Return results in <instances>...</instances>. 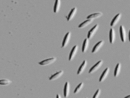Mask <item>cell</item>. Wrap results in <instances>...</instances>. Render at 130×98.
<instances>
[{
    "label": "cell",
    "mask_w": 130,
    "mask_h": 98,
    "mask_svg": "<svg viewBox=\"0 0 130 98\" xmlns=\"http://www.w3.org/2000/svg\"><path fill=\"white\" fill-rule=\"evenodd\" d=\"M119 32L121 41L123 43H125L126 40V29L124 26H120L119 28Z\"/></svg>",
    "instance_id": "1"
},
{
    "label": "cell",
    "mask_w": 130,
    "mask_h": 98,
    "mask_svg": "<svg viewBox=\"0 0 130 98\" xmlns=\"http://www.w3.org/2000/svg\"><path fill=\"white\" fill-rule=\"evenodd\" d=\"M99 28L98 24L95 25L89 31L87 35V38L89 39H91L94 36Z\"/></svg>",
    "instance_id": "2"
},
{
    "label": "cell",
    "mask_w": 130,
    "mask_h": 98,
    "mask_svg": "<svg viewBox=\"0 0 130 98\" xmlns=\"http://www.w3.org/2000/svg\"><path fill=\"white\" fill-rule=\"evenodd\" d=\"M71 35V32H69L66 34L62 43V48H65L67 46L70 41Z\"/></svg>",
    "instance_id": "3"
},
{
    "label": "cell",
    "mask_w": 130,
    "mask_h": 98,
    "mask_svg": "<svg viewBox=\"0 0 130 98\" xmlns=\"http://www.w3.org/2000/svg\"><path fill=\"white\" fill-rule=\"evenodd\" d=\"M104 62L103 60H101L97 62L95 65H94L93 67H92L89 71V74H92L96 71L99 69L101 68L102 65H103Z\"/></svg>",
    "instance_id": "4"
},
{
    "label": "cell",
    "mask_w": 130,
    "mask_h": 98,
    "mask_svg": "<svg viewBox=\"0 0 130 98\" xmlns=\"http://www.w3.org/2000/svg\"><path fill=\"white\" fill-rule=\"evenodd\" d=\"M78 46L77 45L74 46L72 48L70 53L69 56V61H71L73 60L78 52Z\"/></svg>",
    "instance_id": "5"
},
{
    "label": "cell",
    "mask_w": 130,
    "mask_h": 98,
    "mask_svg": "<svg viewBox=\"0 0 130 98\" xmlns=\"http://www.w3.org/2000/svg\"><path fill=\"white\" fill-rule=\"evenodd\" d=\"M56 58H55V57L52 58L43 60V61L39 63V64L41 65H43V66H46V65H48L53 64V63H54L56 61Z\"/></svg>",
    "instance_id": "6"
},
{
    "label": "cell",
    "mask_w": 130,
    "mask_h": 98,
    "mask_svg": "<svg viewBox=\"0 0 130 98\" xmlns=\"http://www.w3.org/2000/svg\"><path fill=\"white\" fill-rule=\"evenodd\" d=\"M70 85L69 82H67L65 83L64 88V96L65 98H67L69 95L70 92Z\"/></svg>",
    "instance_id": "7"
},
{
    "label": "cell",
    "mask_w": 130,
    "mask_h": 98,
    "mask_svg": "<svg viewBox=\"0 0 130 98\" xmlns=\"http://www.w3.org/2000/svg\"><path fill=\"white\" fill-rule=\"evenodd\" d=\"M104 41H101L98 42L97 44L94 46L93 48L92 51V53H95L98 52V51L100 50V48L103 46L104 45Z\"/></svg>",
    "instance_id": "8"
},
{
    "label": "cell",
    "mask_w": 130,
    "mask_h": 98,
    "mask_svg": "<svg viewBox=\"0 0 130 98\" xmlns=\"http://www.w3.org/2000/svg\"><path fill=\"white\" fill-rule=\"evenodd\" d=\"M122 15L121 13H119L117 14L112 19L110 23L111 26L113 27L115 26L119 22L121 19Z\"/></svg>",
    "instance_id": "9"
},
{
    "label": "cell",
    "mask_w": 130,
    "mask_h": 98,
    "mask_svg": "<svg viewBox=\"0 0 130 98\" xmlns=\"http://www.w3.org/2000/svg\"><path fill=\"white\" fill-rule=\"evenodd\" d=\"M109 72V68H107L105 69L104 71L102 73V75H101V76L99 78V81L100 82H102L104 81L107 77Z\"/></svg>",
    "instance_id": "10"
},
{
    "label": "cell",
    "mask_w": 130,
    "mask_h": 98,
    "mask_svg": "<svg viewBox=\"0 0 130 98\" xmlns=\"http://www.w3.org/2000/svg\"><path fill=\"white\" fill-rule=\"evenodd\" d=\"M87 64V61L86 60H84L78 70L77 73V75H80L81 74H83V72L84 71L86 68Z\"/></svg>",
    "instance_id": "11"
},
{
    "label": "cell",
    "mask_w": 130,
    "mask_h": 98,
    "mask_svg": "<svg viewBox=\"0 0 130 98\" xmlns=\"http://www.w3.org/2000/svg\"><path fill=\"white\" fill-rule=\"evenodd\" d=\"M110 43V44H113L115 42L116 38V33L115 30L113 29H111L109 34Z\"/></svg>",
    "instance_id": "12"
},
{
    "label": "cell",
    "mask_w": 130,
    "mask_h": 98,
    "mask_svg": "<svg viewBox=\"0 0 130 98\" xmlns=\"http://www.w3.org/2000/svg\"><path fill=\"white\" fill-rule=\"evenodd\" d=\"M89 45V40L88 38H86L83 42L82 51L83 53H85L87 50Z\"/></svg>",
    "instance_id": "13"
},
{
    "label": "cell",
    "mask_w": 130,
    "mask_h": 98,
    "mask_svg": "<svg viewBox=\"0 0 130 98\" xmlns=\"http://www.w3.org/2000/svg\"><path fill=\"white\" fill-rule=\"evenodd\" d=\"M64 74V71H61L58 72L52 76L50 78L49 80L50 81H53L58 79L61 77Z\"/></svg>",
    "instance_id": "14"
},
{
    "label": "cell",
    "mask_w": 130,
    "mask_h": 98,
    "mask_svg": "<svg viewBox=\"0 0 130 98\" xmlns=\"http://www.w3.org/2000/svg\"><path fill=\"white\" fill-rule=\"evenodd\" d=\"M77 11V8L76 7L74 8L71 9V11H70V13H69L68 16L67 18L68 21H71L74 18L76 15Z\"/></svg>",
    "instance_id": "15"
},
{
    "label": "cell",
    "mask_w": 130,
    "mask_h": 98,
    "mask_svg": "<svg viewBox=\"0 0 130 98\" xmlns=\"http://www.w3.org/2000/svg\"><path fill=\"white\" fill-rule=\"evenodd\" d=\"M121 63H118L116 67L115 70L114 72V75L115 77H118L119 76L120 71L121 70Z\"/></svg>",
    "instance_id": "16"
},
{
    "label": "cell",
    "mask_w": 130,
    "mask_h": 98,
    "mask_svg": "<svg viewBox=\"0 0 130 98\" xmlns=\"http://www.w3.org/2000/svg\"><path fill=\"white\" fill-rule=\"evenodd\" d=\"M93 21V20H91V19H89V20H86L85 21L80 24L79 26V28H83L86 27L88 26Z\"/></svg>",
    "instance_id": "17"
},
{
    "label": "cell",
    "mask_w": 130,
    "mask_h": 98,
    "mask_svg": "<svg viewBox=\"0 0 130 98\" xmlns=\"http://www.w3.org/2000/svg\"><path fill=\"white\" fill-rule=\"evenodd\" d=\"M61 5V2L60 0L55 1L54 7V12L55 13H58L60 10Z\"/></svg>",
    "instance_id": "18"
},
{
    "label": "cell",
    "mask_w": 130,
    "mask_h": 98,
    "mask_svg": "<svg viewBox=\"0 0 130 98\" xmlns=\"http://www.w3.org/2000/svg\"><path fill=\"white\" fill-rule=\"evenodd\" d=\"M103 15V13H101V12L94 13V14H91V15L88 16L87 18V19H88V20H89V19L93 20L94 19L100 18Z\"/></svg>",
    "instance_id": "19"
},
{
    "label": "cell",
    "mask_w": 130,
    "mask_h": 98,
    "mask_svg": "<svg viewBox=\"0 0 130 98\" xmlns=\"http://www.w3.org/2000/svg\"><path fill=\"white\" fill-rule=\"evenodd\" d=\"M84 86V83L82 82V83H80V84H79V85L77 86V87H76V88L74 90V94H77L79 93L82 90V89H83Z\"/></svg>",
    "instance_id": "20"
},
{
    "label": "cell",
    "mask_w": 130,
    "mask_h": 98,
    "mask_svg": "<svg viewBox=\"0 0 130 98\" xmlns=\"http://www.w3.org/2000/svg\"><path fill=\"white\" fill-rule=\"evenodd\" d=\"M11 82L12 81L8 79H3L0 81V84L2 85H9L11 84Z\"/></svg>",
    "instance_id": "21"
},
{
    "label": "cell",
    "mask_w": 130,
    "mask_h": 98,
    "mask_svg": "<svg viewBox=\"0 0 130 98\" xmlns=\"http://www.w3.org/2000/svg\"><path fill=\"white\" fill-rule=\"evenodd\" d=\"M101 89H98L97 90L95 94H94L93 98H99L100 96V94H101Z\"/></svg>",
    "instance_id": "22"
},
{
    "label": "cell",
    "mask_w": 130,
    "mask_h": 98,
    "mask_svg": "<svg viewBox=\"0 0 130 98\" xmlns=\"http://www.w3.org/2000/svg\"><path fill=\"white\" fill-rule=\"evenodd\" d=\"M56 98H62L61 97V96H60V95L58 94L56 96Z\"/></svg>",
    "instance_id": "23"
},
{
    "label": "cell",
    "mask_w": 130,
    "mask_h": 98,
    "mask_svg": "<svg viewBox=\"0 0 130 98\" xmlns=\"http://www.w3.org/2000/svg\"><path fill=\"white\" fill-rule=\"evenodd\" d=\"M128 38L129 41L130 42V30L129 31V34H128Z\"/></svg>",
    "instance_id": "24"
},
{
    "label": "cell",
    "mask_w": 130,
    "mask_h": 98,
    "mask_svg": "<svg viewBox=\"0 0 130 98\" xmlns=\"http://www.w3.org/2000/svg\"><path fill=\"white\" fill-rule=\"evenodd\" d=\"M124 98H130V95H129L125 97Z\"/></svg>",
    "instance_id": "25"
},
{
    "label": "cell",
    "mask_w": 130,
    "mask_h": 98,
    "mask_svg": "<svg viewBox=\"0 0 130 98\" xmlns=\"http://www.w3.org/2000/svg\"></svg>",
    "instance_id": "26"
}]
</instances>
